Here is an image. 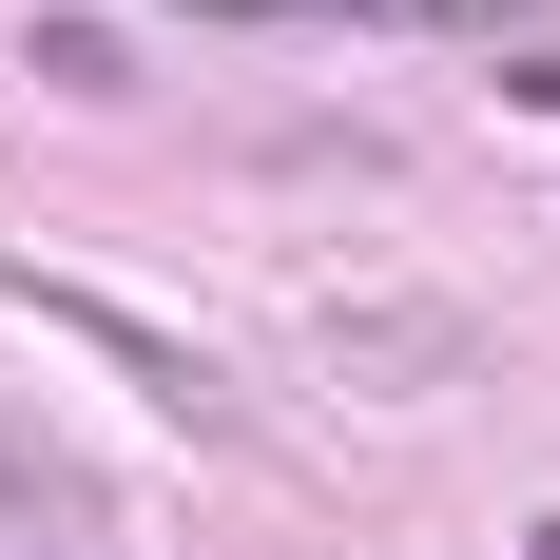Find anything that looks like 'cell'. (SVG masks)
Listing matches in <instances>:
<instances>
[{
    "instance_id": "6da1fadb",
    "label": "cell",
    "mask_w": 560,
    "mask_h": 560,
    "mask_svg": "<svg viewBox=\"0 0 560 560\" xmlns=\"http://www.w3.org/2000/svg\"><path fill=\"white\" fill-rule=\"evenodd\" d=\"M0 560H136L116 483H97L78 445H58L39 406H0Z\"/></svg>"
},
{
    "instance_id": "7a4b0ae2",
    "label": "cell",
    "mask_w": 560,
    "mask_h": 560,
    "mask_svg": "<svg viewBox=\"0 0 560 560\" xmlns=\"http://www.w3.org/2000/svg\"><path fill=\"white\" fill-rule=\"evenodd\" d=\"M39 310H58V329H78V348H116V368H136V387L174 406V425H213V445H232V387H213V368H194V348H155V329H136V310H97V290H39Z\"/></svg>"
},
{
    "instance_id": "3957f363",
    "label": "cell",
    "mask_w": 560,
    "mask_h": 560,
    "mask_svg": "<svg viewBox=\"0 0 560 560\" xmlns=\"http://www.w3.org/2000/svg\"><path fill=\"white\" fill-rule=\"evenodd\" d=\"M20 58H39L58 97H136V58H116V39H97V20H39V39H20Z\"/></svg>"
},
{
    "instance_id": "277c9868",
    "label": "cell",
    "mask_w": 560,
    "mask_h": 560,
    "mask_svg": "<svg viewBox=\"0 0 560 560\" xmlns=\"http://www.w3.org/2000/svg\"><path fill=\"white\" fill-rule=\"evenodd\" d=\"M368 20H425V39H541L560 0H368Z\"/></svg>"
},
{
    "instance_id": "5b68a950",
    "label": "cell",
    "mask_w": 560,
    "mask_h": 560,
    "mask_svg": "<svg viewBox=\"0 0 560 560\" xmlns=\"http://www.w3.org/2000/svg\"><path fill=\"white\" fill-rule=\"evenodd\" d=\"M194 20H271V0H194Z\"/></svg>"
},
{
    "instance_id": "8992f818",
    "label": "cell",
    "mask_w": 560,
    "mask_h": 560,
    "mask_svg": "<svg viewBox=\"0 0 560 560\" xmlns=\"http://www.w3.org/2000/svg\"><path fill=\"white\" fill-rule=\"evenodd\" d=\"M522 541H541V560H560V522H522Z\"/></svg>"
}]
</instances>
